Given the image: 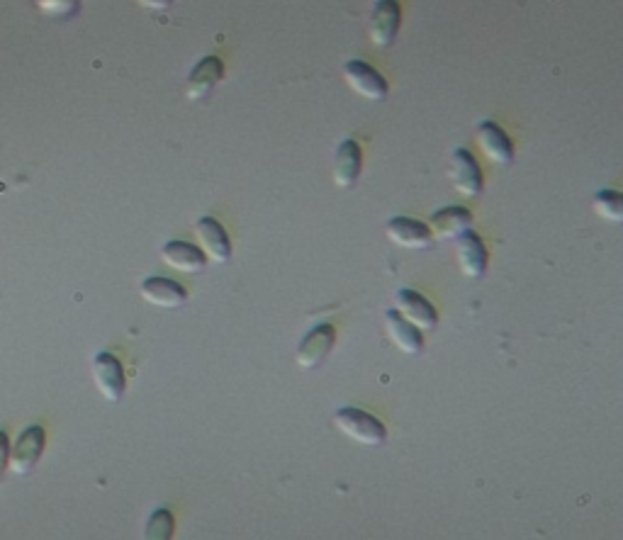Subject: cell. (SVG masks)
<instances>
[{
  "label": "cell",
  "instance_id": "obj_1",
  "mask_svg": "<svg viewBox=\"0 0 623 540\" xmlns=\"http://www.w3.org/2000/svg\"><path fill=\"white\" fill-rule=\"evenodd\" d=\"M334 424L344 436H349L351 441L361 443V446H383L387 441V429L383 426V421L370 416L368 412H361V409H339L334 416Z\"/></svg>",
  "mask_w": 623,
  "mask_h": 540
},
{
  "label": "cell",
  "instance_id": "obj_2",
  "mask_svg": "<svg viewBox=\"0 0 623 540\" xmlns=\"http://www.w3.org/2000/svg\"><path fill=\"white\" fill-rule=\"evenodd\" d=\"M44 446H47V433H44L42 426H30V429H25L20 433L18 441H15L13 450H10L8 468L18 477L32 475L37 463L42 460Z\"/></svg>",
  "mask_w": 623,
  "mask_h": 540
},
{
  "label": "cell",
  "instance_id": "obj_3",
  "mask_svg": "<svg viewBox=\"0 0 623 540\" xmlns=\"http://www.w3.org/2000/svg\"><path fill=\"white\" fill-rule=\"evenodd\" d=\"M93 380L100 395L108 399V402L115 404L125 397V368H122V363L112 353H98L93 358Z\"/></svg>",
  "mask_w": 623,
  "mask_h": 540
},
{
  "label": "cell",
  "instance_id": "obj_4",
  "mask_svg": "<svg viewBox=\"0 0 623 540\" xmlns=\"http://www.w3.org/2000/svg\"><path fill=\"white\" fill-rule=\"evenodd\" d=\"M344 78L353 93L361 95L363 100L383 103L387 98V81L380 76L378 69H373L366 61H349V64L344 66Z\"/></svg>",
  "mask_w": 623,
  "mask_h": 540
},
{
  "label": "cell",
  "instance_id": "obj_5",
  "mask_svg": "<svg viewBox=\"0 0 623 540\" xmlns=\"http://www.w3.org/2000/svg\"><path fill=\"white\" fill-rule=\"evenodd\" d=\"M448 178H451L453 188H456L460 195H465V198H477V195L482 193V185H485L480 163H477L475 156L470 154L468 149H463V146L451 154V171H448Z\"/></svg>",
  "mask_w": 623,
  "mask_h": 540
},
{
  "label": "cell",
  "instance_id": "obj_6",
  "mask_svg": "<svg viewBox=\"0 0 623 540\" xmlns=\"http://www.w3.org/2000/svg\"><path fill=\"white\" fill-rule=\"evenodd\" d=\"M400 22H402V10L397 0H378L370 13V42L375 47L387 49L392 42H395L397 30H400Z\"/></svg>",
  "mask_w": 623,
  "mask_h": 540
},
{
  "label": "cell",
  "instance_id": "obj_7",
  "mask_svg": "<svg viewBox=\"0 0 623 540\" xmlns=\"http://www.w3.org/2000/svg\"><path fill=\"white\" fill-rule=\"evenodd\" d=\"M334 341H336L334 326L331 324L314 326L310 334L300 341V346H297V356H295L297 365H300L302 370L319 368V365L327 360L331 348H334Z\"/></svg>",
  "mask_w": 623,
  "mask_h": 540
},
{
  "label": "cell",
  "instance_id": "obj_8",
  "mask_svg": "<svg viewBox=\"0 0 623 540\" xmlns=\"http://www.w3.org/2000/svg\"><path fill=\"white\" fill-rule=\"evenodd\" d=\"M395 307L397 314L407 324H412L419 331H431L439 324V314H436L434 305L429 300H424L419 292L414 290H400L395 295Z\"/></svg>",
  "mask_w": 623,
  "mask_h": 540
},
{
  "label": "cell",
  "instance_id": "obj_9",
  "mask_svg": "<svg viewBox=\"0 0 623 540\" xmlns=\"http://www.w3.org/2000/svg\"><path fill=\"white\" fill-rule=\"evenodd\" d=\"M195 234H198L200 251L205 258L215 263H227L232 258V241H229L227 232L215 217H202L195 224Z\"/></svg>",
  "mask_w": 623,
  "mask_h": 540
},
{
  "label": "cell",
  "instance_id": "obj_10",
  "mask_svg": "<svg viewBox=\"0 0 623 540\" xmlns=\"http://www.w3.org/2000/svg\"><path fill=\"white\" fill-rule=\"evenodd\" d=\"M385 234L392 244H397L400 249H407V251L429 249L431 241H434L431 239L429 227H426L424 222H419V219H409V217L390 219V222H387Z\"/></svg>",
  "mask_w": 623,
  "mask_h": 540
},
{
  "label": "cell",
  "instance_id": "obj_11",
  "mask_svg": "<svg viewBox=\"0 0 623 540\" xmlns=\"http://www.w3.org/2000/svg\"><path fill=\"white\" fill-rule=\"evenodd\" d=\"M363 168V149L353 139L339 144L334 154V163H331V176H334L336 188H353L356 180L361 178Z\"/></svg>",
  "mask_w": 623,
  "mask_h": 540
},
{
  "label": "cell",
  "instance_id": "obj_12",
  "mask_svg": "<svg viewBox=\"0 0 623 540\" xmlns=\"http://www.w3.org/2000/svg\"><path fill=\"white\" fill-rule=\"evenodd\" d=\"M431 232V239L439 241H458L465 232L473 229V215L465 207H443L426 224Z\"/></svg>",
  "mask_w": 623,
  "mask_h": 540
},
{
  "label": "cell",
  "instance_id": "obj_13",
  "mask_svg": "<svg viewBox=\"0 0 623 540\" xmlns=\"http://www.w3.org/2000/svg\"><path fill=\"white\" fill-rule=\"evenodd\" d=\"M477 144H480L482 154L492 163H497V166H509L514 161L512 139L497 122H480V127H477Z\"/></svg>",
  "mask_w": 623,
  "mask_h": 540
},
{
  "label": "cell",
  "instance_id": "obj_14",
  "mask_svg": "<svg viewBox=\"0 0 623 540\" xmlns=\"http://www.w3.org/2000/svg\"><path fill=\"white\" fill-rule=\"evenodd\" d=\"M139 292H142V297L149 302V305H154L159 309H178L188 302V290L171 278L144 280Z\"/></svg>",
  "mask_w": 623,
  "mask_h": 540
},
{
  "label": "cell",
  "instance_id": "obj_15",
  "mask_svg": "<svg viewBox=\"0 0 623 540\" xmlns=\"http://www.w3.org/2000/svg\"><path fill=\"white\" fill-rule=\"evenodd\" d=\"M458 266H460V273L470 280H477L485 275L487 246H485V241L473 232V229L465 232L458 239Z\"/></svg>",
  "mask_w": 623,
  "mask_h": 540
},
{
  "label": "cell",
  "instance_id": "obj_16",
  "mask_svg": "<svg viewBox=\"0 0 623 540\" xmlns=\"http://www.w3.org/2000/svg\"><path fill=\"white\" fill-rule=\"evenodd\" d=\"M224 76V66L220 61V56H205L188 76V86H185V93H188L190 100H202L215 90L217 83L222 81Z\"/></svg>",
  "mask_w": 623,
  "mask_h": 540
},
{
  "label": "cell",
  "instance_id": "obj_17",
  "mask_svg": "<svg viewBox=\"0 0 623 540\" xmlns=\"http://www.w3.org/2000/svg\"><path fill=\"white\" fill-rule=\"evenodd\" d=\"M385 331L387 339L395 343L404 356H419V353H422L424 348L422 331L404 322L400 314H397V309H387L385 312Z\"/></svg>",
  "mask_w": 623,
  "mask_h": 540
},
{
  "label": "cell",
  "instance_id": "obj_18",
  "mask_svg": "<svg viewBox=\"0 0 623 540\" xmlns=\"http://www.w3.org/2000/svg\"><path fill=\"white\" fill-rule=\"evenodd\" d=\"M161 258L168 268L181 270V273H202L207 266L205 253L200 249H195L193 244L188 241H168V244L161 249Z\"/></svg>",
  "mask_w": 623,
  "mask_h": 540
},
{
  "label": "cell",
  "instance_id": "obj_19",
  "mask_svg": "<svg viewBox=\"0 0 623 540\" xmlns=\"http://www.w3.org/2000/svg\"><path fill=\"white\" fill-rule=\"evenodd\" d=\"M173 533H176V519L171 511L156 509L144 526L142 540H173Z\"/></svg>",
  "mask_w": 623,
  "mask_h": 540
},
{
  "label": "cell",
  "instance_id": "obj_20",
  "mask_svg": "<svg viewBox=\"0 0 623 540\" xmlns=\"http://www.w3.org/2000/svg\"><path fill=\"white\" fill-rule=\"evenodd\" d=\"M594 212L611 224H619L623 219V198L616 190H602L594 198Z\"/></svg>",
  "mask_w": 623,
  "mask_h": 540
},
{
  "label": "cell",
  "instance_id": "obj_21",
  "mask_svg": "<svg viewBox=\"0 0 623 540\" xmlns=\"http://www.w3.org/2000/svg\"><path fill=\"white\" fill-rule=\"evenodd\" d=\"M37 8L44 15H52V18H71L76 13L81 0H35Z\"/></svg>",
  "mask_w": 623,
  "mask_h": 540
},
{
  "label": "cell",
  "instance_id": "obj_22",
  "mask_svg": "<svg viewBox=\"0 0 623 540\" xmlns=\"http://www.w3.org/2000/svg\"><path fill=\"white\" fill-rule=\"evenodd\" d=\"M8 463H10V438L8 433L0 431V480H3L5 472H8Z\"/></svg>",
  "mask_w": 623,
  "mask_h": 540
},
{
  "label": "cell",
  "instance_id": "obj_23",
  "mask_svg": "<svg viewBox=\"0 0 623 540\" xmlns=\"http://www.w3.org/2000/svg\"><path fill=\"white\" fill-rule=\"evenodd\" d=\"M137 3L149 10H166V8H171L173 0H137Z\"/></svg>",
  "mask_w": 623,
  "mask_h": 540
}]
</instances>
